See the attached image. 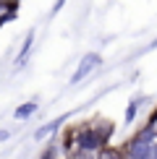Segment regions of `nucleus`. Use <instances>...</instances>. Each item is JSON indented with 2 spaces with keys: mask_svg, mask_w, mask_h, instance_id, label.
Segmentation results:
<instances>
[{
  "mask_svg": "<svg viewBox=\"0 0 157 159\" xmlns=\"http://www.w3.org/2000/svg\"><path fill=\"white\" fill-rule=\"evenodd\" d=\"M123 154L131 157V159H157V136H152L147 128L139 130L128 141V146H126Z\"/></svg>",
  "mask_w": 157,
  "mask_h": 159,
  "instance_id": "f257e3e1",
  "label": "nucleus"
},
{
  "mask_svg": "<svg viewBox=\"0 0 157 159\" xmlns=\"http://www.w3.org/2000/svg\"><path fill=\"white\" fill-rule=\"evenodd\" d=\"M100 63H102V57L97 55V52H89V55H84L81 60H78V68L74 70V76H71V81H68V84H71V86H76L78 81H84V78H87L92 70L100 68Z\"/></svg>",
  "mask_w": 157,
  "mask_h": 159,
  "instance_id": "f03ea898",
  "label": "nucleus"
},
{
  "mask_svg": "<svg viewBox=\"0 0 157 159\" xmlns=\"http://www.w3.org/2000/svg\"><path fill=\"white\" fill-rule=\"evenodd\" d=\"M68 120V115H60V117H55V120H50L47 125H42V128H37L34 130V141H42V138H47V136H52L55 133L58 128H60V125Z\"/></svg>",
  "mask_w": 157,
  "mask_h": 159,
  "instance_id": "7ed1b4c3",
  "label": "nucleus"
},
{
  "mask_svg": "<svg viewBox=\"0 0 157 159\" xmlns=\"http://www.w3.org/2000/svg\"><path fill=\"white\" fill-rule=\"evenodd\" d=\"M37 110H39V102H37V99H31V102H24L21 107H16L13 117H16V120H26V117H31Z\"/></svg>",
  "mask_w": 157,
  "mask_h": 159,
  "instance_id": "20e7f679",
  "label": "nucleus"
},
{
  "mask_svg": "<svg viewBox=\"0 0 157 159\" xmlns=\"http://www.w3.org/2000/svg\"><path fill=\"white\" fill-rule=\"evenodd\" d=\"M31 44H34V31H29V34H26V39H24V47H21V52H18V60H16V68H21V65L26 63Z\"/></svg>",
  "mask_w": 157,
  "mask_h": 159,
  "instance_id": "39448f33",
  "label": "nucleus"
},
{
  "mask_svg": "<svg viewBox=\"0 0 157 159\" xmlns=\"http://www.w3.org/2000/svg\"><path fill=\"white\" fill-rule=\"evenodd\" d=\"M97 159H126V154L121 149H115V146H102L97 151Z\"/></svg>",
  "mask_w": 157,
  "mask_h": 159,
  "instance_id": "423d86ee",
  "label": "nucleus"
},
{
  "mask_svg": "<svg viewBox=\"0 0 157 159\" xmlns=\"http://www.w3.org/2000/svg\"><path fill=\"white\" fill-rule=\"evenodd\" d=\"M139 102H141L139 97H134V99H131V104H128V110H126V123H134L136 110H139Z\"/></svg>",
  "mask_w": 157,
  "mask_h": 159,
  "instance_id": "0eeeda50",
  "label": "nucleus"
},
{
  "mask_svg": "<svg viewBox=\"0 0 157 159\" xmlns=\"http://www.w3.org/2000/svg\"><path fill=\"white\" fill-rule=\"evenodd\" d=\"M68 159H97L92 151H81V149H74V151H68Z\"/></svg>",
  "mask_w": 157,
  "mask_h": 159,
  "instance_id": "6e6552de",
  "label": "nucleus"
},
{
  "mask_svg": "<svg viewBox=\"0 0 157 159\" xmlns=\"http://www.w3.org/2000/svg\"><path fill=\"white\" fill-rule=\"evenodd\" d=\"M147 130H149L152 136H157V110L152 112V117H149V123H147Z\"/></svg>",
  "mask_w": 157,
  "mask_h": 159,
  "instance_id": "1a4fd4ad",
  "label": "nucleus"
},
{
  "mask_svg": "<svg viewBox=\"0 0 157 159\" xmlns=\"http://www.w3.org/2000/svg\"><path fill=\"white\" fill-rule=\"evenodd\" d=\"M63 3H65V0H55V5H52V13L60 11V8H63Z\"/></svg>",
  "mask_w": 157,
  "mask_h": 159,
  "instance_id": "9d476101",
  "label": "nucleus"
},
{
  "mask_svg": "<svg viewBox=\"0 0 157 159\" xmlns=\"http://www.w3.org/2000/svg\"><path fill=\"white\" fill-rule=\"evenodd\" d=\"M8 138H11V133H8V130H0V143H3V141H8Z\"/></svg>",
  "mask_w": 157,
  "mask_h": 159,
  "instance_id": "9b49d317",
  "label": "nucleus"
},
{
  "mask_svg": "<svg viewBox=\"0 0 157 159\" xmlns=\"http://www.w3.org/2000/svg\"><path fill=\"white\" fill-rule=\"evenodd\" d=\"M149 47H152V50H155V47H157V39H155V42H152V44H149Z\"/></svg>",
  "mask_w": 157,
  "mask_h": 159,
  "instance_id": "f8f14e48",
  "label": "nucleus"
},
{
  "mask_svg": "<svg viewBox=\"0 0 157 159\" xmlns=\"http://www.w3.org/2000/svg\"><path fill=\"white\" fill-rule=\"evenodd\" d=\"M126 159H131V157H126Z\"/></svg>",
  "mask_w": 157,
  "mask_h": 159,
  "instance_id": "ddd939ff",
  "label": "nucleus"
}]
</instances>
